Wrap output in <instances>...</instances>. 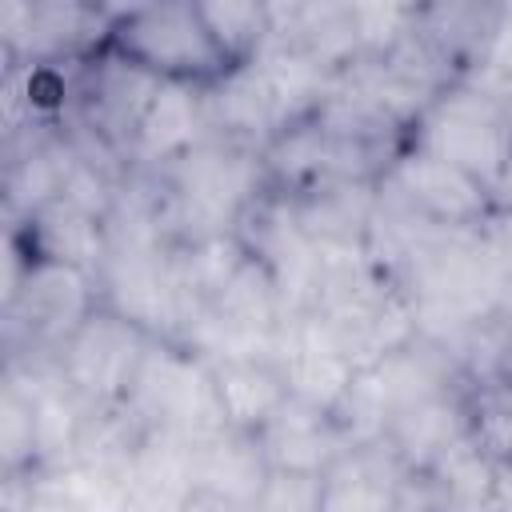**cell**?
I'll list each match as a JSON object with an SVG mask.
<instances>
[{"mask_svg": "<svg viewBox=\"0 0 512 512\" xmlns=\"http://www.w3.org/2000/svg\"><path fill=\"white\" fill-rule=\"evenodd\" d=\"M160 76L144 72L136 60L120 56L116 48L104 44L100 60L88 68V92H84V108H88V124L100 140H116L120 132L136 140L156 92H160Z\"/></svg>", "mask_w": 512, "mask_h": 512, "instance_id": "obj_3", "label": "cell"}, {"mask_svg": "<svg viewBox=\"0 0 512 512\" xmlns=\"http://www.w3.org/2000/svg\"><path fill=\"white\" fill-rule=\"evenodd\" d=\"M108 48L136 60L144 72L180 84H212L232 64L204 28L196 4H144L112 16Z\"/></svg>", "mask_w": 512, "mask_h": 512, "instance_id": "obj_1", "label": "cell"}, {"mask_svg": "<svg viewBox=\"0 0 512 512\" xmlns=\"http://www.w3.org/2000/svg\"><path fill=\"white\" fill-rule=\"evenodd\" d=\"M396 184H400V192L408 196L412 208H420V212H428L436 220L464 224V220L484 212L480 180L468 176L464 168L432 156V152H412L408 160H400Z\"/></svg>", "mask_w": 512, "mask_h": 512, "instance_id": "obj_5", "label": "cell"}, {"mask_svg": "<svg viewBox=\"0 0 512 512\" xmlns=\"http://www.w3.org/2000/svg\"><path fill=\"white\" fill-rule=\"evenodd\" d=\"M180 200L188 220L196 216L200 224L220 228L224 220L236 216L240 200L248 196V168L236 156L224 152H188L180 156Z\"/></svg>", "mask_w": 512, "mask_h": 512, "instance_id": "obj_6", "label": "cell"}, {"mask_svg": "<svg viewBox=\"0 0 512 512\" xmlns=\"http://www.w3.org/2000/svg\"><path fill=\"white\" fill-rule=\"evenodd\" d=\"M420 152H432L476 180H496L508 168V132L488 100L448 96L428 112Z\"/></svg>", "mask_w": 512, "mask_h": 512, "instance_id": "obj_2", "label": "cell"}, {"mask_svg": "<svg viewBox=\"0 0 512 512\" xmlns=\"http://www.w3.org/2000/svg\"><path fill=\"white\" fill-rule=\"evenodd\" d=\"M140 332L124 316H92L72 332L68 368L88 392H116L136 376Z\"/></svg>", "mask_w": 512, "mask_h": 512, "instance_id": "obj_4", "label": "cell"}, {"mask_svg": "<svg viewBox=\"0 0 512 512\" xmlns=\"http://www.w3.org/2000/svg\"><path fill=\"white\" fill-rule=\"evenodd\" d=\"M36 236H40V252L52 264H68V268H88L100 256V228L96 216H84L76 208H68L64 200H52L36 212Z\"/></svg>", "mask_w": 512, "mask_h": 512, "instance_id": "obj_11", "label": "cell"}, {"mask_svg": "<svg viewBox=\"0 0 512 512\" xmlns=\"http://www.w3.org/2000/svg\"><path fill=\"white\" fill-rule=\"evenodd\" d=\"M84 272L68 268V264H52L44 260L40 268L28 272V308L36 316L40 328L48 332H64V328H80L84 320Z\"/></svg>", "mask_w": 512, "mask_h": 512, "instance_id": "obj_10", "label": "cell"}, {"mask_svg": "<svg viewBox=\"0 0 512 512\" xmlns=\"http://www.w3.org/2000/svg\"><path fill=\"white\" fill-rule=\"evenodd\" d=\"M396 440L408 452L432 456V452H448L452 444V408L436 396H424L408 408L396 412Z\"/></svg>", "mask_w": 512, "mask_h": 512, "instance_id": "obj_12", "label": "cell"}, {"mask_svg": "<svg viewBox=\"0 0 512 512\" xmlns=\"http://www.w3.org/2000/svg\"><path fill=\"white\" fill-rule=\"evenodd\" d=\"M184 512H244V500H232L224 492H212V488H188L184 496Z\"/></svg>", "mask_w": 512, "mask_h": 512, "instance_id": "obj_13", "label": "cell"}, {"mask_svg": "<svg viewBox=\"0 0 512 512\" xmlns=\"http://www.w3.org/2000/svg\"><path fill=\"white\" fill-rule=\"evenodd\" d=\"M204 120V104L196 100V84H180V80H164L140 132H136V148L148 160L160 156H188L196 128Z\"/></svg>", "mask_w": 512, "mask_h": 512, "instance_id": "obj_9", "label": "cell"}, {"mask_svg": "<svg viewBox=\"0 0 512 512\" xmlns=\"http://www.w3.org/2000/svg\"><path fill=\"white\" fill-rule=\"evenodd\" d=\"M208 104H212V116L232 132H268L284 124V108L256 60L232 64L220 80H212Z\"/></svg>", "mask_w": 512, "mask_h": 512, "instance_id": "obj_7", "label": "cell"}, {"mask_svg": "<svg viewBox=\"0 0 512 512\" xmlns=\"http://www.w3.org/2000/svg\"><path fill=\"white\" fill-rule=\"evenodd\" d=\"M212 392H216V404H220L224 420L244 424V428L248 424L264 428L288 400L284 376H276L272 368H264L256 360H228L224 368H216Z\"/></svg>", "mask_w": 512, "mask_h": 512, "instance_id": "obj_8", "label": "cell"}]
</instances>
